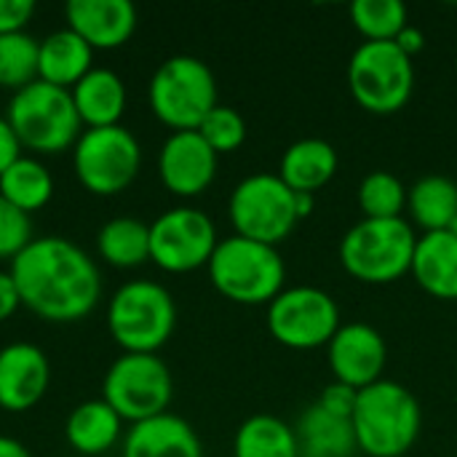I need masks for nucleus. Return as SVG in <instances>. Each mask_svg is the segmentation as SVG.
<instances>
[{
	"mask_svg": "<svg viewBox=\"0 0 457 457\" xmlns=\"http://www.w3.org/2000/svg\"><path fill=\"white\" fill-rule=\"evenodd\" d=\"M8 273L21 305L46 321L67 324L86 319L102 297L99 268L78 244L62 236L32 238L11 260Z\"/></svg>",
	"mask_w": 457,
	"mask_h": 457,
	"instance_id": "1",
	"label": "nucleus"
},
{
	"mask_svg": "<svg viewBox=\"0 0 457 457\" xmlns=\"http://www.w3.org/2000/svg\"><path fill=\"white\" fill-rule=\"evenodd\" d=\"M356 447L370 457L407 455L423 426L420 402L396 380H378L359 391L351 415Z\"/></svg>",
	"mask_w": 457,
	"mask_h": 457,
	"instance_id": "2",
	"label": "nucleus"
},
{
	"mask_svg": "<svg viewBox=\"0 0 457 457\" xmlns=\"http://www.w3.org/2000/svg\"><path fill=\"white\" fill-rule=\"evenodd\" d=\"M206 268L214 289L238 305H270L284 292L287 265L270 244L230 236L217 244Z\"/></svg>",
	"mask_w": 457,
	"mask_h": 457,
	"instance_id": "3",
	"label": "nucleus"
},
{
	"mask_svg": "<svg viewBox=\"0 0 457 457\" xmlns=\"http://www.w3.org/2000/svg\"><path fill=\"white\" fill-rule=\"evenodd\" d=\"M418 236L404 217L361 220L340 241L343 268L361 284H391L412 270Z\"/></svg>",
	"mask_w": 457,
	"mask_h": 457,
	"instance_id": "4",
	"label": "nucleus"
},
{
	"mask_svg": "<svg viewBox=\"0 0 457 457\" xmlns=\"http://www.w3.org/2000/svg\"><path fill=\"white\" fill-rule=\"evenodd\" d=\"M8 126L13 129L21 147L54 155L78 142L80 118L67 88L35 80L13 91L8 102Z\"/></svg>",
	"mask_w": 457,
	"mask_h": 457,
	"instance_id": "5",
	"label": "nucleus"
},
{
	"mask_svg": "<svg viewBox=\"0 0 457 457\" xmlns=\"http://www.w3.org/2000/svg\"><path fill=\"white\" fill-rule=\"evenodd\" d=\"M150 107L161 123L174 131H198L204 118L220 104L217 80L198 56H169L150 80Z\"/></svg>",
	"mask_w": 457,
	"mask_h": 457,
	"instance_id": "6",
	"label": "nucleus"
},
{
	"mask_svg": "<svg viewBox=\"0 0 457 457\" xmlns=\"http://www.w3.org/2000/svg\"><path fill=\"white\" fill-rule=\"evenodd\" d=\"M174 324V297L155 281H129L107 305V327L123 353H158L169 343Z\"/></svg>",
	"mask_w": 457,
	"mask_h": 457,
	"instance_id": "7",
	"label": "nucleus"
},
{
	"mask_svg": "<svg viewBox=\"0 0 457 457\" xmlns=\"http://www.w3.org/2000/svg\"><path fill=\"white\" fill-rule=\"evenodd\" d=\"M348 88L367 112H399L415 91L412 56L394 40H367L348 62Z\"/></svg>",
	"mask_w": 457,
	"mask_h": 457,
	"instance_id": "8",
	"label": "nucleus"
},
{
	"mask_svg": "<svg viewBox=\"0 0 457 457\" xmlns=\"http://www.w3.org/2000/svg\"><path fill=\"white\" fill-rule=\"evenodd\" d=\"M171 396L174 380L158 353L118 356L102 383V399L131 426L169 412Z\"/></svg>",
	"mask_w": 457,
	"mask_h": 457,
	"instance_id": "9",
	"label": "nucleus"
},
{
	"mask_svg": "<svg viewBox=\"0 0 457 457\" xmlns=\"http://www.w3.org/2000/svg\"><path fill=\"white\" fill-rule=\"evenodd\" d=\"M230 222L236 236L278 246L300 222L295 190L278 174H249L230 193Z\"/></svg>",
	"mask_w": 457,
	"mask_h": 457,
	"instance_id": "10",
	"label": "nucleus"
},
{
	"mask_svg": "<svg viewBox=\"0 0 457 457\" xmlns=\"http://www.w3.org/2000/svg\"><path fill=\"white\" fill-rule=\"evenodd\" d=\"M142 166V147L126 126L86 129L72 145V169L78 182L94 195L126 190Z\"/></svg>",
	"mask_w": 457,
	"mask_h": 457,
	"instance_id": "11",
	"label": "nucleus"
},
{
	"mask_svg": "<svg viewBox=\"0 0 457 457\" xmlns=\"http://www.w3.org/2000/svg\"><path fill=\"white\" fill-rule=\"evenodd\" d=\"M340 324L335 297L319 287H289L268 305V332L292 351L329 345Z\"/></svg>",
	"mask_w": 457,
	"mask_h": 457,
	"instance_id": "12",
	"label": "nucleus"
},
{
	"mask_svg": "<svg viewBox=\"0 0 457 457\" xmlns=\"http://www.w3.org/2000/svg\"><path fill=\"white\" fill-rule=\"evenodd\" d=\"M217 244L212 217L193 206L169 209L150 225V260L166 273H190L209 265Z\"/></svg>",
	"mask_w": 457,
	"mask_h": 457,
	"instance_id": "13",
	"label": "nucleus"
},
{
	"mask_svg": "<svg viewBox=\"0 0 457 457\" xmlns=\"http://www.w3.org/2000/svg\"><path fill=\"white\" fill-rule=\"evenodd\" d=\"M329 370L337 383H345L356 391L383 380L388 348L383 335L367 321L340 324L335 337L327 345Z\"/></svg>",
	"mask_w": 457,
	"mask_h": 457,
	"instance_id": "14",
	"label": "nucleus"
},
{
	"mask_svg": "<svg viewBox=\"0 0 457 457\" xmlns=\"http://www.w3.org/2000/svg\"><path fill=\"white\" fill-rule=\"evenodd\" d=\"M158 174L169 193L179 198L201 195L217 174V153L198 131H174L161 147Z\"/></svg>",
	"mask_w": 457,
	"mask_h": 457,
	"instance_id": "15",
	"label": "nucleus"
},
{
	"mask_svg": "<svg viewBox=\"0 0 457 457\" xmlns=\"http://www.w3.org/2000/svg\"><path fill=\"white\" fill-rule=\"evenodd\" d=\"M51 367L46 353L32 343L0 348V407L8 412L32 410L48 388Z\"/></svg>",
	"mask_w": 457,
	"mask_h": 457,
	"instance_id": "16",
	"label": "nucleus"
},
{
	"mask_svg": "<svg viewBox=\"0 0 457 457\" xmlns=\"http://www.w3.org/2000/svg\"><path fill=\"white\" fill-rule=\"evenodd\" d=\"M67 27L91 48H120L137 29V8L129 0H70Z\"/></svg>",
	"mask_w": 457,
	"mask_h": 457,
	"instance_id": "17",
	"label": "nucleus"
},
{
	"mask_svg": "<svg viewBox=\"0 0 457 457\" xmlns=\"http://www.w3.org/2000/svg\"><path fill=\"white\" fill-rule=\"evenodd\" d=\"M123 457H204V447L187 420L163 412L129 428Z\"/></svg>",
	"mask_w": 457,
	"mask_h": 457,
	"instance_id": "18",
	"label": "nucleus"
},
{
	"mask_svg": "<svg viewBox=\"0 0 457 457\" xmlns=\"http://www.w3.org/2000/svg\"><path fill=\"white\" fill-rule=\"evenodd\" d=\"M70 96L83 126L88 129L120 126V118L126 112V86L120 75H115L112 70L91 67L70 88Z\"/></svg>",
	"mask_w": 457,
	"mask_h": 457,
	"instance_id": "19",
	"label": "nucleus"
},
{
	"mask_svg": "<svg viewBox=\"0 0 457 457\" xmlns=\"http://www.w3.org/2000/svg\"><path fill=\"white\" fill-rule=\"evenodd\" d=\"M415 281L436 300H457V236L434 230L418 236L412 270Z\"/></svg>",
	"mask_w": 457,
	"mask_h": 457,
	"instance_id": "20",
	"label": "nucleus"
},
{
	"mask_svg": "<svg viewBox=\"0 0 457 457\" xmlns=\"http://www.w3.org/2000/svg\"><path fill=\"white\" fill-rule=\"evenodd\" d=\"M91 59L94 48L80 35H75L70 27L56 29L40 40L37 80L70 91L91 70Z\"/></svg>",
	"mask_w": 457,
	"mask_h": 457,
	"instance_id": "21",
	"label": "nucleus"
},
{
	"mask_svg": "<svg viewBox=\"0 0 457 457\" xmlns=\"http://www.w3.org/2000/svg\"><path fill=\"white\" fill-rule=\"evenodd\" d=\"M337 150L327 139L305 137L284 150L278 177L295 193H316L337 174Z\"/></svg>",
	"mask_w": 457,
	"mask_h": 457,
	"instance_id": "22",
	"label": "nucleus"
},
{
	"mask_svg": "<svg viewBox=\"0 0 457 457\" xmlns=\"http://www.w3.org/2000/svg\"><path fill=\"white\" fill-rule=\"evenodd\" d=\"M295 436L300 457H351L359 450L351 420L327 412L319 402L300 415Z\"/></svg>",
	"mask_w": 457,
	"mask_h": 457,
	"instance_id": "23",
	"label": "nucleus"
},
{
	"mask_svg": "<svg viewBox=\"0 0 457 457\" xmlns=\"http://www.w3.org/2000/svg\"><path fill=\"white\" fill-rule=\"evenodd\" d=\"M120 415L104 399H91L70 412L64 436L78 457H94L107 453L120 439Z\"/></svg>",
	"mask_w": 457,
	"mask_h": 457,
	"instance_id": "24",
	"label": "nucleus"
},
{
	"mask_svg": "<svg viewBox=\"0 0 457 457\" xmlns=\"http://www.w3.org/2000/svg\"><path fill=\"white\" fill-rule=\"evenodd\" d=\"M407 209L426 233L450 230L457 220V182L442 174H426L407 187Z\"/></svg>",
	"mask_w": 457,
	"mask_h": 457,
	"instance_id": "25",
	"label": "nucleus"
},
{
	"mask_svg": "<svg viewBox=\"0 0 457 457\" xmlns=\"http://www.w3.org/2000/svg\"><path fill=\"white\" fill-rule=\"evenodd\" d=\"M233 457H300L295 428L276 415H252L236 431Z\"/></svg>",
	"mask_w": 457,
	"mask_h": 457,
	"instance_id": "26",
	"label": "nucleus"
},
{
	"mask_svg": "<svg viewBox=\"0 0 457 457\" xmlns=\"http://www.w3.org/2000/svg\"><path fill=\"white\" fill-rule=\"evenodd\" d=\"M99 257L115 268H137L150 260V225L137 217H115L96 233Z\"/></svg>",
	"mask_w": 457,
	"mask_h": 457,
	"instance_id": "27",
	"label": "nucleus"
},
{
	"mask_svg": "<svg viewBox=\"0 0 457 457\" xmlns=\"http://www.w3.org/2000/svg\"><path fill=\"white\" fill-rule=\"evenodd\" d=\"M0 195L24 214H32L51 201L54 177L37 158L19 155L0 177Z\"/></svg>",
	"mask_w": 457,
	"mask_h": 457,
	"instance_id": "28",
	"label": "nucleus"
},
{
	"mask_svg": "<svg viewBox=\"0 0 457 457\" xmlns=\"http://www.w3.org/2000/svg\"><path fill=\"white\" fill-rule=\"evenodd\" d=\"M40 43L29 32L0 35V88L19 91L37 80Z\"/></svg>",
	"mask_w": 457,
	"mask_h": 457,
	"instance_id": "29",
	"label": "nucleus"
},
{
	"mask_svg": "<svg viewBox=\"0 0 457 457\" xmlns=\"http://www.w3.org/2000/svg\"><path fill=\"white\" fill-rule=\"evenodd\" d=\"M359 206L364 220H396L407 209V187L391 171H370L359 185Z\"/></svg>",
	"mask_w": 457,
	"mask_h": 457,
	"instance_id": "30",
	"label": "nucleus"
},
{
	"mask_svg": "<svg viewBox=\"0 0 457 457\" xmlns=\"http://www.w3.org/2000/svg\"><path fill=\"white\" fill-rule=\"evenodd\" d=\"M351 19L367 40H396L410 24L402 0H356L351 5Z\"/></svg>",
	"mask_w": 457,
	"mask_h": 457,
	"instance_id": "31",
	"label": "nucleus"
},
{
	"mask_svg": "<svg viewBox=\"0 0 457 457\" xmlns=\"http://www.w3.org/2000/svg\"><path fill=\"white\" fill-rule=\"evenodd\" d=\"M198 134L206 139V145L222 155V153H233L244 145L246 139V120L244 115L236 110V107H228V104H217L206 118L204 123L198 126Z\"/></svg>",
	"mask_w": 457,
	"mask_h": 457,
	"instance_id": "32",
	"label": "nucleus"
},
{
	"mask_svg": "<svg viewBox=\"0 0 457 457\" xmlns=\"http://www.w3.org/2000/svg\"><path fill=\"white\" fill-rule=\"evenodd\" d=\"M32 241V220L0 195V260H13Z\"/></svg>",
	"mask_w": 457,
	"mask_h": 457,
	"instance_id": "33",
	"label": "nucleus"
},
{
	"mask_svg": "<svg viewBox=\"0 0 457 457\" xmlns=\"http://www.w3.org/2000/svg\"><path fill=\"white\" fill-rule=\"evenodd\" d=\"M356 396H359V391L356 388H351V386H345V383H332V386H327L324 391H321V396H319V404L327 410V412H332V415H337V418H348L351 420V415H353V410H356Z\"/></svg>",
	"mask_w": 457,
	"mask_h": 457,
	"instance_id": "34",
	"label": "nucleus"
},
{
	"mask_svg": "<svg viewBox=\"0 0 457 457\" xmlns=\"http://www.w3.org/2000/svg\"><path fill=\"white\" fill-rule=\"evenodd\" d=\"M32 13H35L32 0H0V35L24 32Z\"/></svg>",
	"mask_w": 457,
	"mask_h": 457,
	"instance_id": "35",
	"label": "nucleus"
},
{
	"mask_svg": "<svg viewBox=\"0 0 457 457\" xmlns=\"http://www.w3.org/2000/svg\"><path fill=\"white\" fill-rule=\"evenodd\" d=\"M19 155H21V145H19L13 129L8 126V120L0 118V177H3V171H5Z\"/></svg>",
	"mask_w": 457,
	"mask_h": 457,
	"instance_id": "36",
	"label": "nucleus"
},
{
	"mask_svg": "<svg viewBox=\"0 0 457 457\" xmlns=\"http://www.w3.org/2000/svg\"><path fill=\"white\" fill-rule=\"evenodd\" d=\"M19 305H21V300H19V289L11 278V273L0 270V321L11 319Z\"/></svg>",
	"mask_w": 457,
	"mask_h": 457,
	"instance_id": "37",
	"label": "nucleus"
},
{
	"mask_svg": "<svg viewBox=\"0 0 457 457\" xmlns=\"http://www.w3.org/2000/svg\"><path fill=\"white\" fill-rule=\"evenodd\" d=\"M407 56H415L418 51H423V46H426V35L418 29V27H412V24H407L402 32H399V37L394 40Z\"/></svg>",
	"mask_w": 457,
	"mask_h": 457,
	"instance_id": "38",
	"label": "nucleus"
},
{
	"mask_svg": "<svg viewBox=\"0 0 457 457\" xmlns=\"http://www.w3.org/2000/svg\"><path fill=\"white\" fill-rule=\"evenodd\" d=\"M0 457H32V455H29V450H27L21 442H16V439H11V436H0Z\"/></svg>",
	"mask_w": 457,
	"mask_h": 457,
	"instance_id": "39",
	"label": "nucleus"
},
{
	"mask_svg": "<svg viewBox=\"0 0 457 457\" xmlns=\"http://www.w3.org/2000/svg\"><path fill=\"white\" fill-rule=\"evenodd\" d=\"M313 206H316L313 193H295V209H297V217L300 220H305L308 214H313Z\"/></svg>",
	"mask_w": 457,
	"mask_h": 457,
	"instance_id": "40",
	"label": "nucleus"
}]
</instances>
